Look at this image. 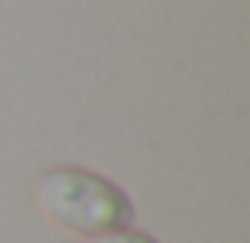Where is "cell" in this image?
<instances>
[{"instance_id":"obj_1","label":"cell","mask_w":250,"mask_h":243,"mask_svg":"<svg viewBox=\"0 0 250 243\" xmlns=\"http://www.w3.org/2000/svg\"><path fill=\"white\" fill-rule=\"evenodd\" d=\"M31 196H35V208L43 219H51L55 227L82 235V239L129 227V219H133V204L113 180H105L90 169H74V165L39 172L31 184Z\"/></svg>"},{"instance_id":"obj_2","label":"cell","mask_w":250,"mask_h":243,"mask_svg":"<svg viewBox=\"0 0 250 243\" xmlns=\"http://www.w3.org/2000/svg\"><path fill=\"white\" fill-rule=\"evenodd\" d=\"M82 243H156V239L145 235V231H133V227H117V231H105V235H90Z\"/></svg>"}]
</instances>
